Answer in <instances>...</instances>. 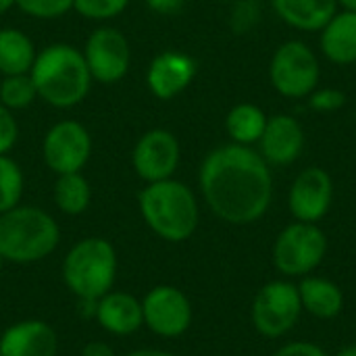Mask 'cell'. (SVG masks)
Segmentation results:
<instances>
[{
  "label": "cell",
  "instance_id": "44dd1931",
  "mask_svg": "<svg viewBox=\"0 0 356 356\" xmlns=\"http://www.w3.org/2000/svg\"><path fill=\"white\" fill-rule=\"evenodd\" d=\"M35 44L33 40L17 29L2 27L0 29V73L4 75H21L29 73L35 60Z\"/></svg>",
  "mask_w": 356,
  "mask_h": 356
},
{
  "label": "cell",
  "instance_id": "7c38bea8",
  "mask_svg": "<svg viewBox=\"0 0 356 356\" xmlns=\"http://www.w3.org/2000/svg\"><path fill=\"white\" fill-rule=\"evenodd\" d=\"M179 156L181 150L177 138L169 129L154 127L138 138L131 150V165L142 181L154 184L173 177L179 165Z\"/></svg>",
  "mask_w": 356,
  "mask_h": 356
},
{
  "label": "cell",
  "instance_id": "ba28073f",
  "mask_svg": "<svg viewBox=\"0 0 356 356\" xmlns=\"http://www.w3.org/2000/svg\"><path fill=\"white\" fill-rule=\"evenodd\" d=\"M300 311L302 305L296 286L290 282H269L254 296L250 317L259 334L280 338L296 325Z\"/></svg>",
  "mask_w": 356,
  "mask_h": 356
},
{
  "label": "cell",
  "instance_id": "5bb4252c",
  "mask_svg": "<svg viewBox=\"0 0 356 356\" xmlns=\"http://www.w3.org/2000/svg\"><path fill=\"white\" fill-rule=\"evenodd\" d=\"M332 194V177L319 167H309L296 177L290 190V211L302 223H317L327 215Z\"/></svg>",
  "mask_w": 356,
  "mask_h": 356
},
{
  "label": "cell",
  "instance_id": "603a6c76",
  "mask_svg": "<svg viewBox=\"0 0 356 356\" xmlns=\"http://www.w3.org/2000/svg\"><path fill=\"white\" fill-rule=\"evenodd\" d=\"M265 125H267L265 113L259 106L248 104V102L234 106L225 119V127H227L229 138L242 146L259 142L263 131H265Z\"/></svg>",
  "mask_w": 356,
  "mask_h": 356
},
{
  "label": "cell",
  "instance_id": "f546056e",
  "mask_svg": "<svg viewBox=\"0 0 356 356\" xmlns=\"http://www.w3.org/2000/svg\"><path fill=\"white\" fill-rule=\"evenodd\" d=\"M273 356H327L317 344L311 342H292L282 346Z\"/></svg>",
  "mask_w": 356,
  "mask_h": 356
},
{
  "label": "cell",
  "instance_id": "4fadbf2b",
  "mask_svg": "<svg viewBox=\"0 0 356 356\" xmlns=\"http://www.w3.org/2000/svg\"><path fill=\"white\" fill-rule=\"evenodd\" d=\"M196 77V60L177 50L156 54L146 71V86L159 100H171L181 94Z\"/></svg>",
  "mask_w": 356,
  "mask_h": 356
},
{
  "label": "cell",
  "instance_id": "f1b7e54d",
  "mask_svg": "<svg viewBox=\"0 0 356 356\" xmlns=\"http://www.w3.org/2000/svg\"><path fill=\"white\" fill-rule=\"evenodd\" d=\"M344 102H346V96L338 90H332V88L321 90V92L311 96V106L315 111H323V113L338 111L340 106H344Z\"/></svg>",
  "mask_w": 356,
  "mask_h": 356
},
{
  "label": "cell",
  "instance_id": "2e32d148",
  "mask_svg": "<svg viewBox=\"0 0 356 356\" xmlns=\"http://www.w3.org/2000/svg\"><path fill=\"white\" fill-rule=\"evenodd\" d=\"M58 336L48 321L23 319L0 334V356H56Z\"/></svg>",
  "mask_w": 356,
  "mask_h": 356
},
{
  "label": "cell",
  "instance_id": "d6a6232c",
  "mask_svg": "<svg viewBox=\"0 0 356 356\" xmlns=\"http://www.w3.org/2000/svg\"><path fill=\"white\" fill-rule=\"evenodd\" d=\"M123 356H175L173 353H167V350H161V348H138V350H131Z\"/></svg>",
  "mask_w": 356,
  "mask_h": 356
},
{
  "label": "cell",
  "instance_id": "3957f363",
  "mask_svg": "<svg viewBox=\"0 0 356 356\" xmlns=\"http://www.w3.org/2000/svg\"><path fill=\"white\" fill-rule=\"evenodd\" d=\"M138 209L146 227L173 244L192 238L200 219L194 192L173 177L146 184L138 194Z\"/></svg>",
  "mask_w": 356,
  "mask_h": 356
},
{
  "label": "cell",
  "instance_id": "30bf717a",
  "mask_svg": "<svg viewBox=\"0 0 356 356\" xmlns=\"http://www.w3.org/2000/svg\"><path fill=\"white\" fill-rule=\"evenodd\" d=\"M144 327L159 338H179L192 325V302L175 286L161 284L142 298Z\"/></svg>",
  "mask_w": 356,
  "mask_h": 356
},
{
  "label": "cell",
  "instance_id": "ffe728a7",
  "mask_svg": "<svg viewBox=\"0 0 356 356\" xmlns=\"http://www.w3.org/2000/svg\"><path fill=\"white\" fill-rule=\"evenodd\" d=\"M300 305L311 315L319 319H334L342 313L344 307V294L342 290L323 277H307L298 286Z\"/></svg>",
  "mask_w": 356,
  "mask_h": 356
},
{
  "label": "cell",
  "instance_id": "8992f818",
  "mask_svg": "<svg viewBox=\"0 0 356 356\" xmlns=\"http://www.w3.org/2000/svg\"><path fill=\"white\" fill-rule=\"evenodd\" d=\"M327 252V238L315 223L296 221L275 240L273 265L284 275H307L315 271Z\"/></svg>",
  "mask_w": 356,
  "mask_h": 356
},
{
  "label": "cell",
  "instance_id": "e0dca14e",
  "mask_svg": "<svg viewBox=\"0 0 356 356\" xmlns=\"http://www.w3.org/2000/svg\"><path fill=\"white\" fill-rule=\"evenodd\" d=\"M263 159L271 165H288L296 161L305 146V131L300 123L288 115H277L267 119L265 131L261 136Z\"/></svg>",
  "mask_w": 356,
  "mask_h": 356
},
{
  "label": "cell",
  "instance_id": "484cf974",
  "mask_svg": "<svg viewBox=\"0 0 356 356\" xmlns=\"http://www.w3.org/2000/svg\"><path fill=\"white\" fill-rule=\"evenodd\" d=\"M129 0H73V10L90 21H111L127 8Z\"/></svg>",
  "mask_w": 356,
  "mask_h": 356
},
{
  "label": "cell",
  "instance_id": "7402d4cb",
  "mask_svg": "<svg viewBox=\"0 0 356 356\" xmlns=\"http://www.w3.org/2000/svg\"><path fill=\"white\" fill-rule=\"evenodd\" d=\"M52 198L56 209L67 215V217H77L83 215L90 209L92 202V188L90 181L83 177V173H67V175H56Z\"/></svg>",
  "mask_w": 356,
  "mask_h": 356
},
{
  "label": "cell",
  "instance_id": "1f68e13d",
  "mask_svg": "<svg viewBox=\"0 0 356 356\" xmlns=\"http://www.w3.org/2000/svg\"><path fill=\"white\" fill-rule=\"evenodd\" d=\"M79 356H117V353L113 350V346H108L106 342H100V340H92L88 342Z\"/></svg>",
  "mask_w": 356,
  "mask_h": 356
},
{
  "label": "cell",
  "instance_id": "4dcf8cb0",
  "mask_svg": "<svg viewBox=\"0 0 356 356\" xmlns=\"http://www.w3.org/2000/svg\"><path fill=\"white\" fill-rule=\"evenodd\" d=\"M146 6L159 15H165V17H171V15H177L184 10L186 6V0H144Z\"/></svg>",
  "mask_w": 356,
  "mask_h": 356
},
{
  "label": "cell",
  "instance_id": "6da1fadb",
  "mask_svg": "<svg viewBox=\"0 0 356 356\" xmlns=\"http://www.w3.org/2000/svg\"><path fill=\"white\" fill-rule=\"evenodd\" d=\"M198 184L209 209L234 225L261 219L271 204V171L250 146L234 142L211 150L200 165Z\"/></svg>",
  "mask_w": 356,
  "mask_h": 356
},
{
  "label": "cell",
  "instance_id": "83f0119b",
  "mask_svg": "<svg viewBox=\"0 0 356 356\" xmlns=\"http://www.w3.org/2000/svg\"><path fill=\"white\" fill-rule=\"evenodd\" d=\"M17 140H19V123H17L13 111L0 102V156L10 154Z\"/></svg>",
  "mask_w": 356,
  "mask_h": 356
},
{
  "label": "cell",
  "instance_id": "277c9868",
  "mask_svg": "<svg viewBox=\"0 0 356 356\" xmlns=\"http://www.w3.org/2000/svg\"><path fill=\"white\" fill-rule=\"evenodd\" d=\"M60 244L56 219L31 204H19L0 215V257L13 265H33L48 259Z\"/></svg>",
  "mask_w": 356,
  "mask_h": 356
},
{
  "label": "cell",
  "instance_id": "4316f807",
  "mask_svg": "<svg viewBox=\"0 0 356 356\" xmlns=\"http://www.w3.org/2000/svg\"><path fill=\"white\" fill-rule=\"evenodd\" d=\"M15 6L33 19H58L73 10V0H15Z\"/></svg>",
  "mask_w": 356,
  "mask_h": 356
},
{
  "label": "cell",
  "instance_id": "52a82bcc",
  "mask_svg": "<svg viewBox=\"0 0 356 356\" xmlns=\"http://www.w3.org/2000/svg\"><path fill=\"white\" fill-rule=\"evenodd\" d=\"M92 156V136L88 127L75 119L54 123L42 140L44 165L54 175L79 173Z\"/></svg>",
  "mask_w": 356,
  "mask_h": 356
},
{
  "label": "cell",
  "instance_id": "e575fe53",
  "mask_svg": "<svg viewBox=\"0 0 356 356\" xmlns=\"http://www.w3.org/2000/svg\"><path fill=\"white\" fill-rule=\"evenodd\" d=\"M336 356H356V346H346L344 350H340Z\"/></svg>",
  "mask_w": 356,
  "mask_h": 356
},
{
  "label": "cell",
  "instance_id": "836d02e7",
  "mask_svg": "<svg viewBox=\"0 0 356 356\" xmlns=\"http://www.w3.org/2000/svg\"><path fill=\"white\" fill-rule=\"evenodd\" d=\"M15 6V0H0V15L8 13Z\"/></svg>",
  "mask_w": 356,
  "mask_h": 356
},
{
  "label": "cell",
  "instance_id": "8fae6325",
  "mask_svg": "<svg viewBox=\"0 0 356 356\" xmlns=\"http://www.w3.org/2000/svg\"><path fill=\"white\" fill-rule=\"evenodd\" d=\"M271 81L275 90L290 98L309 96L319 81V63L302 42H286L271 60Z\"/></svg>",
  "mask_w": 356,
  "mask_h": 356
},
{
  "label": "cell",
  "instance_id": "cb8c5ba5",
  "mask_svg": "<svg viewBox=\"0 0 356 356\" xmlns=\"http://www.w3.org/2000/svg\"><path fill=\"white\" fill-rule=\"evenodd\" d=\"M25 190V177L15 159L10 154L0 156V215L19 207Z\"/></svg>",
  "mask_w": 356,
  "mask_h": 356
},
{
  "label": "cell",
  "instance_id": "d4e9b609",
  "mask_svg": "<svg viewBox=\"0 0 356 356\" xmlns=\"http://www.w3.org/2000/svg\"><path fill=\"white\" fill-rule=\"evenodd\" d=\"M38 98L35 86L29 73L21 75H4L0 81V102L10 111H23L33 104Z\"/></svg>",
  "mask_w": 356,
  "mask_h": 356
},
{
  "label": "cell",
  "instance_id": "9c48e42d",
  "mask_svg": "<svg viewBox=\"0 0 356 356\" xmlns=\"http://www.w3.org/2000/svg\"><path fill=\"white\" fill-rule=\"evenodd\" d=\"M81 52L88 63L92 79L104 86L121 81L131 67L129 40L117 27L104 25L94 29L86 40Z\"/></svg>",
  "mask_w": 356,
  "mask_h": 356
},
{
  "label": "cell",
  "instance_id": "8d00e7d4",
  "mask_svg": "<svg viewBox=\"0 0 356 356\" xmlns=\"http://www.w3.org/2000/svg\"><path fill=\"white\" fill-rule=\"evenodd\" d=\"M2 267H4V259L0 257V271H2Z\"/></svg>",
  "mask_w": 356,
  "mask_h": 356
},
{
  "label": "cell",
  "instance_id": "d6986e66",
  "mask_svg": "<svg viewBox=\"0 0 356 356\" xmlns=\"http://www.w3.org/2000/svg\"><path fill=\"white\" fill-rule=\"evenodd\" d=\"M321 48L325 56L340 65L356 63V13L344 10L334 15L332 21L323 27Z\"/></svg>",
  "mask_w": 356,
  "mask_h": 356
},
{
  "label": "cell",
  "instance_id": "ac0fdd59",
  "mask_svg": "<svg viewBox=\"0 0 356 356\" xmlns=\"http://www.w3.org/2000/svg\"><path fill=\"white\" fill-rule=\"evenodd\" d=\"M273 6L288 25L305 31H317L336 15L338 0H273Z\"/></svg>",
  "mask_w": 356,
  "mask_h": 356
},
{
  "label": "cell",
  "instance_id": "5b68a950",
  "mask_svg": "<svg viewBox=\"0 0 356 356\" xmlns=\"http://www.w3.org/2000/svg\"><path fill=\"white\" fill-rule=\"evenodd\" d=\"M119 259L115 246L100 236L75 242L63 259L60 275L77 300L96 302L115 288Z\"/></svg>",
  "mask_w": 356,
  "mask_h": 356
},
{
  "label": "cell",
  "instance_id": "9a60e30c",
  "mask_svg": "<svg viewBox=\"0 0 356 356\" xmlns=\"http://www.w3.org/2000/svg\"><path fill=\"white\" fill-rule=\"evenodd\" d=\"M94 321L100 325L102 332L127 338L138 334L144 327L142 317V298H136L134 294L125 290H111L102 298L96 300L94 307Z\"/></svg>",
  "mask_w": 356,
  "mask_h": 356
},
{
  "label": "cell",
  "instance_id": "d590c367",
  "mask_svg": "<svg viewBox=\"0 0 356 356\" xmlns=\"http://www.w3.org/2000/svg\"><path fill=\"white\" fill-rule=\"evenodd\" d=\"M344 6H346V10H355L356 13V0H340Z\"/></svg>",
  "mask_w": 356,
  "mask_h": 356
},
{
  "label": "cell",
  "instance_id": "7a4b0ae2",
  "mask_svg": "<svg viewBox=\"0 0 356 356\" xmlns=\"http://www.w3.org/2000/svg\"><path fill=\"white\" fill-rule=\"evenodd\" d=\"M29 77L38 98L54 108H73L81 104L94 81L83 52L65 42L38 50Z\"/></svg>",
  "mask_w": 356,
  "mask_h": 356
}]
</instances>
